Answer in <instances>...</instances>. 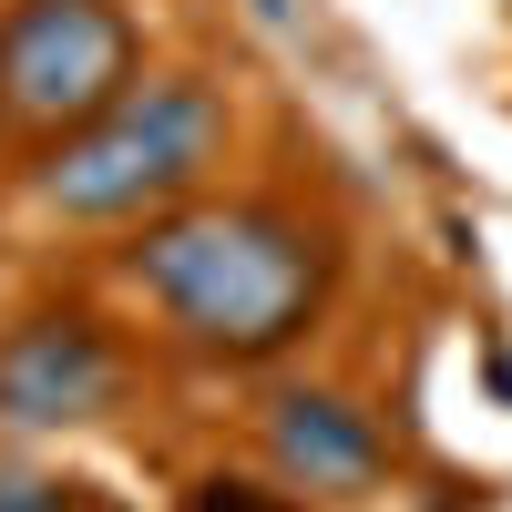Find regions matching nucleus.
<instances>
[{
    "mask_svg": "<svg viewBox=\"0 0 512 512\" xmlns=\"http://www.w3.org/2000/svg\"><path fill=\"white\" fill-rule=\"evenodd\" d=\"M144 308L205 359H277L328 308L338 246L287 205H175L123 256Z\"/></svg>",
    "mask_w": 512,
    "mask_h": 512,
    "instance_id": "f257e3e1",
    "label": "nucleus"
},
{
    "mask_svg": "<svg viewBox=\"0 0 512 512\" xmlns=\"http://www.w3.org/2000/svg\"><path fill=\"white\" fill-rule=\"evenodd\" d=\"M267 461L287 492H328L349 502L390 472V441H379V420L349 400V390H277L267 400Z\"/></svg>",
    "mask_w": 512,
    "mask_h": 512,
    "instance_id": "39448f33",
    "label": "nucleus"
},
{
    "mask_svg": "<svg viewBox=\"0 0 512 512\" xmlns=\"http://www.w3.org/2000/svg\"><path fill=\"white\" fill-rule=\"evenodd\" d=\"M134 93V21L123 0H11L0 11V113L31 134H82Z\"/></svg>",
    "mask_w": 512,
    "mask_h": 512,
    "instance_id": "7ed1b4c3",
    "label": "nucleus"
},
{
    "mask_svg": "<svg viewBox=\"0 0 512 512\" xmlns=\"http://www.w3.org/2000/svg\"><path fill=\"white\" fill-rule=\"evenodd\" d=\"M246 11H256V21H297V0H246Z\"/></svg>",
    "mask_w": 512,
    "mask_h": 512,
    "instance_id": "1a4fd4ad",
    "label": "nucleus"
},
{
    "mask_svg": "<svg viewBox=\"0 0 512 512\" xmlns=\"http://www.w3.org/2000/svg\"><path fill=\"white\" fill-rule=\"evenodd\" d=\"M0 512H93V492L62 472H0Z\"/></svg>",
    "mask_w": 512,
    "mask_h": 512,
    "instance_id": "423d86ee",
    "label": "nucleus"
},
{
    "mask_svg": "<svg viewBox=\"0 0 512 512\" xmlns=\"http://www.w3.org/2000/svg\"><path fill=\"white\" fill-rule=\"evenodd\" d=\"M482 390L512 410V338H492V349H482Z\"/></svg>",
    "mask_w": 512,
    "mask_h": 512,
    "instance_id": "6e6552de",
    "label": "nucleus"
},
{
    "mask_svg": "<svg viewBox=\"0 0 512 512\" xmlns=\"http://www.w3.org/2000/svg\"><path fill=\"white\" fill-rule=\"evenodd\" d=\"M185 512H297V502L256 492V482H195V492H185Z\"/></svg>",
    "mask_w": 512,
    "mask_h": 512,
    "instance_id": "0eeeda50",
    "label": "nucleus"
},
{
    "mask_svg": "<svg viewBox=\"0 0 512 512\" xmlns=\"http://www.w3.org/2000/svg\"><path fill=\"white\" fill-rule=\"evenodd\" d=\"M123 390V359H113V338L93 318H21L11 338H0V431H72V420H93L113 410Z\"/></svg>",
    "mask_w": 512,
    "mask_h": 512,
    "instance_id": "20e7f679",
    "label": "nucleus"
},
{
    "mask_svg": "<svg viewBox=\"0 0 512 512\" xmlns=\"http://www.w3.org/2000/svg\"><path fill=\"white\" fill-rule=\"evenodd\" d=\"M226 154V103L195 72H154L123 103H103L82 134L52 144L41 164V205L72 226H113V216H164L205 185V164Z\"/></svg>",
    "mask_w": 512,
    "mask_h": 512,
    "instance_id": "f03ea898",
    "label": "nucleus"
}]
</instances>
